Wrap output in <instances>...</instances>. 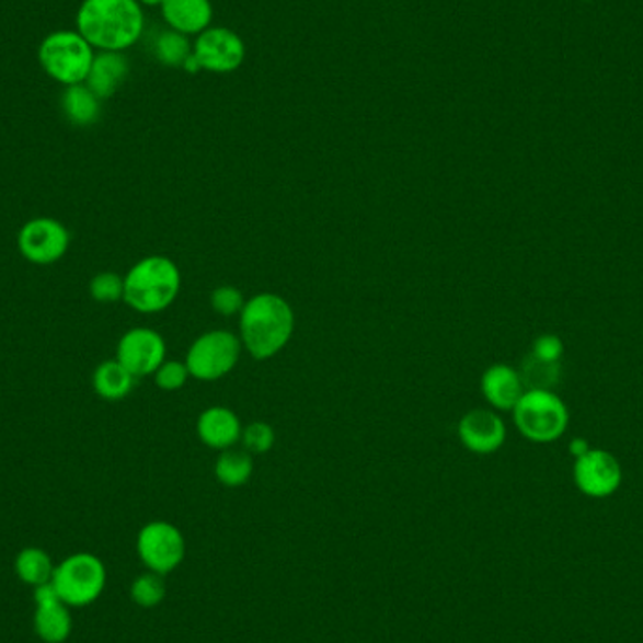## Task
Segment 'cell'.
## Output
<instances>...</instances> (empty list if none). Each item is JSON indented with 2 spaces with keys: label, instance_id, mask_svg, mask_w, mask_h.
<instances>
[{
  "label": "cell",
  "instance_id": "d4e9b609",
  "mask_svg": "<svg viewBox=\"0 0 643 643\" xmlns=\"http://www.w3.org/2000/svg\"><path fill=\"white\" fill-rule=\"evenodd\" d=\"M89 292L100 303L119 301V299L125 298V277H120V275L113 272L99 273L91 280Z\"/></svg>",
  "mask_w": 643,
  "mask_h": 643
},
{
  "label": "cell",
  "instance_id": "277c9868",
  "mask_svg": "<svg viewBox=\"0 0 643 643\" xmlns=\"http://www.w3.org/2000/svg\"><path fill=\"white\" fill-rule=\"evenodd\" d=\"M514 424L527 440L537 445H550L563 437L569 427V409L563 399L551 390H525L514 406Z\"/></svg>",
  "mask_w": 643,
  "mask_h": 643
},
{
  "label": "cell",
  "instance_id": "5bb4252c",
  "mask_svg": "<svg viewBox=\"0 0 643 643\" xmlns=\"http://www.w3.org/2000/svg\"><path fill=\"white\" fill-rule=\"evenodd\" d=\"M36 611H34V630L46 643L67 642L72 634V617L67 604L60 600L54 585H41L34 589Z\"/></svg>",
  "mask_w": 643,
  "mask_h": 643
},
{
  "label": "cell",
  "instance_id": "83f0119b",
  "mask_svg": "<svg viewBox=\"0 0 643 643\" xmlns=\"http://www.w3.org/2000/svg\"><path fill=\"white\" fill-rule=\"evenodd\" d=\"M188 377H191V372L186 369V364L173 359V361H164L160 365L154 372V382L164 392H175L186 384Z\"/></svg>",
  "mask_w": 643,
  "mask_h": 643
},
{
  "label": "cell",
  "instance_id": "ac0fdd59",
  "mask_svg": "<svg viewBox=\"0 0 643 643\" xmlns=\"http://www.w3.org/2000/svg\"><path fill=\"white\" fill-rule=\"evenodd\" d=\"M130 70L128 59L120 51H99L94 55L93 67L89 70L85 85L93 91L100 100L110 99L117 93Z\"/></svg>",
  "mask_w": 643,
  "mask_h": 643
},
{
  "label": "cell",
  "instance_id": "4316f807",
  "mask_svg": "<svg viewBox=\"0 0 643 643\" xmlns=\"http://www.w3.org/2000/svg\"><path fill=\"white\" fill-rule=\"evenodd\" d=\"M245 296L232 285L219 286L211 292L213 311L219 312L222 317H233L243 311L245 307Z\"/></svg>",
  "mask_w": 643,
  "mask_h": 643
},
{
  "label": "cell",
  "instance_id": "7402d4cb",
  "mask_svg": "<svg viewBox=\"0 0 643 643\" xmlns=\"http://www.w3.org/2000/svg\"><path fill=\"white\" fill-rule=\"evenodd\" d=\"M254 472L251 453L241 450H225L215 463V476L226 487H241Z\"/></svg>",
  "mask_w": 643,
  "mask_h": 643
},
{
  "label": "cell",
  "instance_id": "f1b7e54d",
  "mask_svg": "<svg viewBox=\"0 0 643 643\" xmlns=\"http://www.w3.org/2000/svg\"><path fill=\"white\" fill-rule=\"evenodd\" d=\"M531 356L538 361H544V364L559 365V361L564 356L563 338L555 335V333L538 335L535 343H532Z\"/></svg>",
  "mask_w": 643,
  "mask_h": 643
},
{
  "label": "cell",
  "instance_id": "d6986e66",
  "mask_svg": "<svg viewBox=\"0 0 643 643\" xmlns=\"http://www.w3.org/2000/svg\"><path fill=\"white\" fill-rule=\"evenodd\" d=\"M60 106L65 117L76 126L94 125L102 113V100L85 83L65 87Z\"/></svg>",
  "mask_w": 643,
  "mask_h": 643
},
{
  "label": "cell",
  "instance_id": "8992f818",
  "mask_svg": "<svg viewBox=\"0 0 643 643\" xmlns=\"http://www.w3.org/2000/svg\"><path fill=\"white\" fill-rule=\"evenodd\" d=\"M106 579V566L96 555L73 553L55 566L51 585L68 608H83L99 600Z\"/></svg>",
  "mask_w": 643,
  "mask_h": 643
},
{
  "label": "cell",
  "instance_id": "9c48e42d",
  "mask_svg": "<svg viewBox=\"0 0 643 643\" xmlns=\"http://www.w3.org/2000/svg\"><path fill=\"white\" fill-rule=\"evenodd\" d=\"M18 245L23 259L36 266H51L67 254L70 233L59 220L36 217L21 228Z\"/></svg>",
  "mask_w": 643,
  "mask_h": 643
},
{
  "label": "cell",
  "instance_id": "5b68a950",
  "mask_svg": "<svg viewBox=\"0 0 643 643\" xmlns=\"http://www.w3.org/2000/svg\"><path fill=\"white\" fill-rule=\"evenodd\" d=\"M94 55V47L78 31L51 33L38 47V60L44 72L65 87L85 83Z\"/></svg>",
  "mask_w": 643,
  "mask_h": 643
},
{
  "label": "cell",
  "instance_id": "4dcf8cb0",
  "mask_svg": "<svg viewBox=\"0 0 643 643\" xmlns=\"http://www.w3.org/2000/svg\"><path fill=\"white\" fill-rule=\"evenodd\" d=\"M141 7H162L164 0H138Z\"/></svg>",
  "mask_w": 643,
  "mask_h": 643
},
{
  "label": "cell",
  "instance_id": "8fae6325",
  "mask_svg": "<svg viewBox=\"0 0 643 643\" xmlns=\"http://www.w3.org/2000/svg\"><path fill=\"white\" fill-rule=\"evenodd\" d=\"M574 482L587 497H610L623 482L621 463L611 451L590 448L574 461Z\"/></svg>",
  "mask_w": 643,
  "mask_h": 643
},
{
  "label": "cell",
  "instance_id": "9a60e30c",
  "mask_svg": "<svg viewBox=\"0 0 643 643\" xmlns=\"http://www.w3.org/2000/svg\"><path fill=\"white\" fill-rule=\"evenodd\" d=\"M482 395L495 411H514L525 393L521 372L506 364L491 365L480 380Z\"/></svg>",
  "mask_w": 643,
  "mask_h": 643
},
{
  "label": "cell",
  "instance_id": "2e32d148",
  "mask_svg": "<svg viewBox=\"0 0 643 643\" xmlns=\"http://www.w3.org/2000/svg\"><path fill=\"white\" fill-rule=\"evenodd\" d=\"M196 433L199 440L213 450H230L243 435V425L238 414L226 406H209L199 414Z\"/></svg>",
  "mask_w": 643,
  "mask_h": 643
},
{
  "label": "cell",
  "instance_id": "6da1fadb",
  "mask_svg": "<svg viewBox=\"0 0 643 643\" xmlns=\"http://www.w3.org/2000/svg\"><path fill=\"white\" fill-rule=\"evenodd\" d=\"M76 27L94 49L125 54L140 41L146 18L138 0H83Z\"/></svg>",
  "mask_w": 643,
  "mask_h": 643
},
{
  "label": "cell",
  "instance_id": "44dd1931",
  "mask_svg": "<svg viewBox=\"0 0 643 643\" xmlns=\"http://www.w3.org/2000/svg\"><path fill=\"white\" fill-rule=\"evenodd\" d=\"M14 571L23 584L33 585L36 589L41 585L51 584L55 566L46 551L41 548H25L15 558Z\"/></svg>",
  "mask_w": 643,
  "mask_h": 643
},
{
  "label": "cell",
  "instance_id": "4fadbf2b",
  "mask_svg": "<svg viewBox=\"0 0 643 643\" xmlns=\"http://www.w3.org/2000/svg\"><path fill=\"white\" fill-rule=\"evenodd\" d=\"M458 435L467 450L478 456H490L503 448L506 424L497 412L474 409L459 420Z\"/></svg>",
  "mask_w": 643,
  "mask_h": 643
},
{
  "label": "cell",
  "instance_id": "cb8c5ba5",
  "mask_svg": "<svg viewBox=\"0 0 643 643\" xmlns=\"http://www.w3.org/2000/svg\"><path fill=\"white\" fill-rule=\"evenodd\" d=\"M130 598L140 608H147V610L157 608L167 598L164 576L154 574V572H146V574L136 577L130 585Z\"/></svg>",
  "mask_w": 643,
  "mask_h": 643
},
{
  "label": "cell",
  "instance_id": "484cf974",
  "mask_svg": "<svg viewBox=\"0 0 643 643\" xmlns=\"http://www.w3.org/2000/svg\"><path fill=\"white\" fill-rule=\"evenodd\" d=\"M241 440H243V446L249 453L262 456V453L272 450L275 445V432H273L272 425L266 422H252L243 429Z\"/></svg>",
  "mask_w": 643,
  "mask_h": 643
},
{
  "label": "cell",
  "instance_id": "ba28073f",
  "mask_svg": "<svg viewBox=\"0 0 643 643\" xmlns=\"http://www.w3.org/2000/svg\"><path fill=\"white\" fill-rule=\"evenodd\" d=\"M136 551L147 571L168 576L185 561L186 540L180 527L170 521H151L138 532Z\"/></svg>",
  "mask_w": 643,
  "mask_h": 643
},
{
  "label": "cell",
  "instance_id": "ffe728a7",
  "mask_svg": "<svg viewBox=\"0 0 643 643\" xmlns=\"http://www.w3.org/2000/svg\"><path fill=\"white\" fill-rule=\"evenodd\" d=\"M134 380L136 377L126 369L125 365L119 364L117 359H110L100 364L94 371V392L106 401H120L133 392Z\"/></svg>",
  "mask_w": 643,
  "mask_h": 643
},
{
  "label": "cell",
  "instance_id": "e0dca14e",
  "mask_svg": "<svg viewBox=\"0 0 643 643\" xmlns=\"http://www.w3.org/2000/svg\"><path fill=\"white\" fill-rule=\"evenodd\" d=\"M160 10L168 27L185 36H198L211 27L213 7L209 0H164Z\"/></svg>",
  "mask_w": 643,
  "mask_h": 643
},
{
  "label": "cell",
  "instance_id": "52a82bcc",
  "mask_svg": "<svg viewBox=\"0 0 643 643\" xmlns=\"http://www.w3.org/2000/svg\"><path fill=\"white\" fill-rule=\"evenodd\" d=\"M241 338L228 330H213L194 341L186 352V369L202 382L219 380L233 371L241 356Z\"/></svg>",
  "mask_w": 643,
  "mask_h": 643
},
{
  "label": "cell",
  "instance_id": "603a6c76",
  "mask_svg": "<svg viewBox=\"0 0 643 643\" xmlns=\"http://www.w3.org/2000/svg\"><path fill=\"white\" fill-rule=\"evenodd\" d=\"M153 47L154 57L164 67L183 68L186 59L193 55V46L188 42V36L177 33V31H173L170 27L159 33Z\"/></svg>",
  "mask_w": 643,
  "mask_h": 643
},
{
  "label": "cell",
  "instance_id": "7a4b0ae2",
  "mask_svg": "<svg viewBox=\"0 0 643 643\" xmlns=\"http://www.w3.org/2000/svg\"><path fill=\"white\" fill-rule=\"evenodd\" d=\"M294 328L292 306L277 294L252 296L239 312V338L254 359L277 356L290 343Z\"/></svg>",
  "mask_w": 643,
  "mask_h": 643
},
{
  "label": "cell",
  "instance_id": "3957f363",
  "mask_svg": "<svg viewBox=\"0 0 643 643\" xmlns=\"http://www.w3.org/2000/svg\"><path fill=\"white\" fill-rule=\"evenodd\" d=\"M181 273L167 256H147L125 275L126 306L141 314L167 311L180 296Z\"/></svg>",
  "mask_w": 643,
  "mask_h": 643
},
{
  "label": "cell",
  "instance_id": "f546056e",
  "mask_svg": "<svg viewBox=\"0 0 643 643\" xmlns=\"http://www.w3.org/2000/svg\"><path fill=\"white\" fill-rule=\"evenodd\" d=\"M569 450H571L572 456L574 459L579 458V456H584L587 451L590 450L589 443L585 440V438H574L572 440L571 446H569Z\"/></svg>",
  "mask_w": 643,
  "mask_h": 643
},
{
  "label": "cell",
  "instance_id": "7c38bea8",
  "mask_svg": "<svg viewBox=\"0 0 643 643\" xmlns=\"http://www.w3.org/2000/svg\"><path fill=\"white\" fill-rule=\"evenodd\" d=\"M115 359L136 378L154 375L160 365L167 361V343L151 328H134L119 338Z\"/></svg>",
  "mask_w": 643,
  "mask_h": 643
},
{
  "label": "cell",
  "instance_id": "30bf717a",
  "mask_svg": "<svg viewBox=\"0 0 643 643\" xmlns=\"http://www.w3.org/2000/svg\"><path fill=\"white\" fill-rule=\"evenodd\" d=\"M199 70L213 73L236 72L246 57V47L239 34L226 27H209L198 34L193 46Z\"/></svg>",
  "mask_w": 643,
  "mask_h": 643
}]
</instances>
